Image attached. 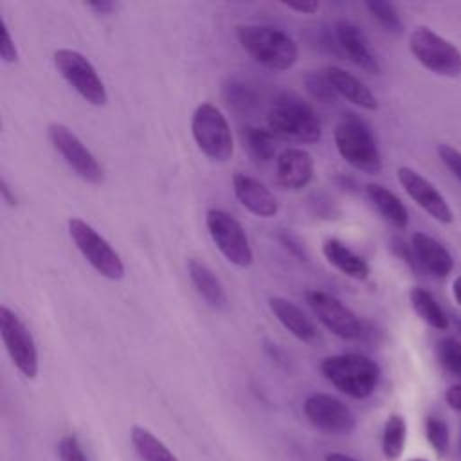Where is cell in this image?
I'll use <instances>...</instances> for the list:
<instances>
[{
	"mask_svg": "<svg viewBox=\"0 0 461 461\" xmlns=\"http://www.w3.org/2000/svg\"><path fill=\"white\" fill-rule=\"evenodd\" d=\"M236 38L241 49L265 68L283 72L297 63V43L292 36L277 27L261 23H241L236 27Z\"/></svg>",
	"mask_w": 461,
	"mask_h": 461,
	"instance_id": "6da1fadb",
	"label": "cell"
},
{
	"mask_svg": "<svg viewBox=\"0 0 461 461\" xmlns=\"http://www.w3.org/2000/svg\"><path fill=\"white\" fill-rule=\"evenodd\" d=\"M268 128L279 139L313 144L321 140L322 128L315 110L294 92L279 94L267 113Z\"/></svg>",
	"mask_w": 461,
	"mask_h": 461,
	"instance_id": "7a4b0ae2",
	"label": "cell"
},
{
	"mask_svg": "<svg viewBox=\"0 0 461 461\" xmlns=\"http://www.w3.org/2000/svg\"><path fill=\"white\" fill-rule=\"evenodd\" d=\"M324 378L349 398L364 400L371 396L380 382V366L360 353H340L322 358Z\"/></svg>",
	"mask_w": 461,
	"mask_h": 461,
	"instance_id": "3957f363",
	"label": "cell"
},
{
	"mask_svg": "<svg viewBox=\"0 0 461 461\" xmlns=\"http://www.w3.org/2000/svg\"><path fill=\"white\" fill-rule=\"evenodd\" d=\"M333 140L339 155L355 169L378 175L382 171V155L378 144L366 124L355 113H344L333 130Z\"/></svg>",
	"mask_w": 461,
	"mask_h": 461,
	"instance_id": "277c9868",
	"label": "cell"
},
{
	"mask_svg": "<svg viewBox=\"0 0 461 461\" xmlns=\"http://www.w3.org/2000/svg\"><path fill=\"white\" fill-rule=\"evenodd\" d=\"M191 135L198 149L211 160L225 162L234 153L229 121L212 103H200L194 108L191 117Z\"/></svg>",
	"mask_w": 461,
	"mask_h": 461,
	"instance_id": "5b68a950",
	"label": "cell"
},
{
	"mask_svg": "<svg viewBox=\"0 0 461 461\" xmlns=\"http://www.w3.org/2000/svg\"><path fill=\"white\" fill-rule=\"evenodd\" d=\"M409 50L420 65L438 76H461V50L430 27L420 25L411 32Z\"/></svg>",
	"mask_w": 461,
	"mask_h": 461,
	"instance_id": "8992f818",
	"label": "cell"
},
{
	"mask_svg": "<svg viewBox=\"0 0 461 461\" xmlns=\"http://www.w3.org/2000/svg\"><path fill=\"white\" fill-rule=\"evenodd\" d=\"M67 227L70 240L97 274L112 281L124 277V263L121 256L88 221L74 216L68 220Z\"/></svg>",
	"mask_w": 461,
	"mask_h": 461,
	"instance_id": "52a82bcc",
	"label": "cell"
},
{
	"mask_svg": "<svg viewBox=\"0 0 461 461\" xmlns=\"http://www.w3.org/2000/svg\"><path fill=\"white\" fill-rule=\"evenodd\" d=\"M54 67L59 76L90 104L104 106L108 103L106 86L90 59L74 49H56L52 52Z\"/></svg>",
	"mask_w": 461,
	"mask_h": 461,
	"instance_id": "ba28073f",
	"label": "cell"
},
{
	"mask_svg": "<svg viewBox=\"0 0 461 461\" xmlns=\"http://www.w3.org/2000/svg\"><path fill=\"white\" fill-rule=\"evenodd\" d=\"M0 333L5 351L14 367L29 380H34L40 371V357L32 333L25 322L9 306H0Z\"/></svg>",
	"mask_w": 461,
	"mask_h": 461,
	"instance_id": "9c48e42d",
	"label": "cell"
},
{
	"mask_svg": "<svg viewBox=\"0 0 461 461\" xmlns=\"http://www.w3.org/2000/svg\"><path fill=\"white\" fill-rule=\"evenodd\" d=\"M205 227L211 240L227 261L240 268H247L254 261V252L241 223L223 209H209L205 212Z\"/></svg>",
	"mask_w": 461,
	"mask_h": 461,
	"instance_id": "30bf717a",
	"label": "cell"
},
{
	"mask_svg": "<svg viewBox=\"0 0 461 461\" xmlns=\"http://www.w3.org/2000/svg\"><path fill=\"white\" fill-rule=\"evenodd\" d=\"M47 137L52 148L63 157V160L74 169L77 176L90 184L103 182L104 173L101 164L68 126L61 122H50L47 128Z\"/></svg>",
	"mask_w": 461,
	"mask_h": 461,
	"instance_id": "8fae6325",
	"label": "cell"
},
{
	"mask_svg": "<svg viewBox=\"0 0 461 461\" xmlns=\"http://www.w3.org/2000/svg\"><path fill=\"white\" fill-rule=\"evenodd\" d=\"M304 301L322 326L333 335L346 340H357L364 335L362 321L335 295L322 290H308Z\"/></svg>",
	"mask_w": 461,
	"mask_h": 461,
	"instance_id": "7c38bea8",
	"label": "cell"
},
{
	"mask_svg": "<svg viewBox=\"0 0 461 461\" xmlns=\"http://www.w3.org/2000/svg\"><path fill=\"white\" fill-rule=\"evenodd\" d=\"M304 416L319 430L333 436H348L357 427L353 411L328 393H312L303 403Z\"/></svg>",
	"mask_w": 461,
	"mask_h": 461,
	"instance_id": "4fadbf2b",
	"label": "cell"
},
{
	"mask_svg": "<svg viewBox=\"0 0 461 461\" xmlns=\"http://www.w3.org/2000/svg\"><path fill=\"white\" fill-rule=\"evenodd\" d=\"M396 176L400 185L405 189V193L436 221L439 223H452L454 214L450 205L447 203L445 196L418 171H414L409 166H400L396 169Z\"/></svg>",
	"mask_w": 461,
	"mask_h": 461,
	"instance_id": "5bb4252c",
	"label": "cell"
},
{
	"mask_svg": "<svg viewBox=\"0 0 461 461\" xmlns=\"http://www.w3.org/2000/svg\"><path fill=\"white\" fill-rule=\"evenodd\" d=\"M333 36L337 47L367 74H380V63L367 45V40L358 25L349 20H337L333 25Z\"/></svg>",
	"mask_w": 461,
	"mask_h": 461,
	"instance_id": "9a60e30c",
	"label": "cell"
},
{
	"mask_svg": "<svg viewBox=\"0 0 461 461\" xmlns=\"http://www.w3.org/2000/svg\"><path fill=\"white\" fill-rule=\"evenodd\" d=\"M315 171L313 157L303 148H286L277 155L276 162V182L283 189L299 191L306 187Z\"/></svg>",
	"mask_w": 461,
	"mask_h": 461,
	"instance_id": "2e32d148",
	"label": "cell"
},
{
	"mask_svg": "<svg viewBox=\"0 0 461 461\" xmlns=\"http://www.w3.org/2000/svg\"><path fill=\"white\" fill-rule=\"evenodd\" d=\"M232 189L238 202L252 214L259 218H272L277 214L279 205L274 193L258 178L245 173H236L232 176Z\"/></svg>",
	"mask_w": 461,
	"mask_h": 461,
	"instance_id": "e0dca14e",
	"label": "cell"
},
{
	"mask_svg": "<svg viewBox=\"0 0 461 461\" xmlns=\"http://www.w3.org/2000/svg\"><path fill=\"white\" fill-rule=\"evenodd\" d=\"M411 247L414 250L416 261L432 276L447 277L452 272L454 259L450 252L432 236L418 230L411 236Z\"/></svg>",
	"mask_w": 461,
	"mask_h": 461,
	"instance_id": "ac0fdd59",
	"label": "cell"
},
{
	"mask_svg": "<svg viewBox=\"0 0 461 461\" xmlns=\"http://www.w3.org/2000/svg\"><path fill=\"white\" fill-rule=\"evenodd\" d=\"M324 74L330 79L331 86L335 88L337 95H342L349 103H353L364 110H369V112L378 108V101H376L375 94L371 92V88L364 81H360L357 76H353L351 72H348L337 65H328L324 68Z\"/></svg>",
	"mask_w": 461,
	"mask_h": 461,
	"instance_id": "d6986e66",
	"label": "cell"
},
{
	"mask_svg": "<svg viewBox=\"0 0 461 461\" xmlns=\"http://www.w3.org/2000/svg\"><path fill=\"white\" fill-rule=\"evenodd\" d=\"M268 308L276 319L301 342H313L317 339V330L306 313L292 301L274 295L268 299Z\"/></svg>",
	"mask_w": 461,
	"mask_h": 461,
	"instance_id": "ffe728a7",
	"label": "cell"
},
{
	"mask_svg": "<svg viewBox=\"0 0 461 461\" xmlns=\"http://www.w3.org/2000/svg\"><path fill=\"white\" fill-rule=\"evenodd\" d=\"M322 254L330 265H333L339 272L344 276L364 281L369 277V265L364 258L355 254L349 247H346L342 241L330 238L322 243Z\"/></svg>",
	"mask_w": 461,
	"mask_h": 461,
	"instance_id": "44dd1931",
	"label": "cell"
},
{
	"mask_svg": "<svg viewBox=\"0 0 461 461\" xmlns=\"http://www.w3.org/2000/svg\"><path fill=\"white\" fill-rule=\"evenodd\" d=\"M187 274L196 292L216 310L227 308V294L216 274L202 261L191 258L187 261Z\"/></svg>",
	"mask_w": 461,
	"mask_h": 461,
	"instance_id": "7402d4cb",
	"label": "cell"
},
{
	"mask_svg": "<svg viewBox=\"0 0 461 461\" xmlns=\"http://www.w3.org/2000/svg\"><path fill=\"white\" fill-rule=\"evenodd\" d=\"M366 194L369 202L376 207L384 220H387L396 229H405L409 225V212L403 202L382 184H367Z\"/></svg>",
	"mask_w": 461,
	"mask_h": 461,
	"instance_id": "603a6c76",
	"label": "cell"
},
{
	"mask_svg": "<svg viewBox=\"0 0 461 461\" xmlns=\"http://www.w3.org/2000/svg\"><path fill=\"white\" fill-rule=\"evenodd\" d=\"M130 441L140 461H178L176 456L151 430L140 425L131 427Z\"/></svg>",
	"mask_w": 461,
	"mask_h": 461,
	"instance_id": "cb8c5ba5",
	"label": "cell"
},
{
	"mask_svg": "<svg viewBox=\"0 0 461 461\" xmlns=\"http://www.w3.org/2000/svg\"><path fill=\"white\" fill-rule=\"evenodd\" d=\"M409 301L414 308V312L434 330L438 331H445L450 326V321L447 317V313L443 312V308L439 306V303L432 297L430 292H427L425 288L414 286L409 292Z\"/></svg>",
	"mask_w": 461,
	"mask_h": 461,
	"instance_id": "d4e9b609",
	"label": "cell"
},
{
	"mask_svg": "<svg viewBox=\"0 0 461 461\" xmlns=\"http://www.w3.org/2000/svg\"><path fill=\"white\" fill-rule=\"evenodd\" d=\"M241 140L252 158L259 162H270L276 157L274 133L259 126H245L241 131Z\"/></svg>",
	"mask_w": 461,
	"mask_h": 461,
	"instance_id": "484cf974",
	"label": "cell"
},
{
	"mask_svg": "<svg viewBox=\"0 0 461 461\" xmlns=\"http://www.w3.org/2000/svg\"><path fill=\"white\" fill-rule=\"evenodd\" d=\"M405 438H407V423L402 414H389L384 425L382 432V452L387 461H396L403 448H405Z\"/></svg>",
	"mask_w": 461,
	"mask_h": 461,
	"instance_id": "4316f807",
	"label": "cell"
},
{
	"mask_svg": "<svg viewBox=\"0 0 461 461\" xmlns=\"http://www.w3.org/2000/svg\"><path fill=\"white\" fill-rule=\"evenodd\" d=\"M223 97L229 104V108L240 112V113H250L258 104L256 92L240 79H229L223 85Z\"/></svg>",
	"mask_w": 461,
	"mask_h": 461,
	"instance_id": "83f0119b",
	"label": "cell"
},
{
	"mask_svg": "<svg viewBox=\"0 0 461 461\" xmlns=\"http://www.w3.org/2000/svg\"><path fill=\"white\" fill-rule=\"evenodd\" d=\"M366 7L384 31H387L391 34L403 32V22L393 4L384 2V0H369V2H366Z\"/></svg>",
	"mask_w": 461,
	"mask_h": 461,
	"instance_id": "f1b7e54d",
	"label": "cell"
},
{
	"mask_svg": "<svg viewBox=\"0 0 461 461\" xmlns=\"http://www.w3.org/2000/svg\"><path fill=\"white\" fill-rule=\"evenodd\" d=\"M304 88L312 95V99L319 103H333L337 99V92L331 86L330 79L324 72H308L304 74Z\"/></svg>",
	"mask_w": 461,
	"mask_h": 461,
	"instance_id": "f546056e",
	"label": "cell"
},
{
	"mask_svg": "<svg viewBox=\"0 0 461 461\" xmlns=\"http://www.w3.org/2000/svg\"><path fill=\"white\" fill-rule=\"evenodd\" d=\"M436 351L441 366L461 378V342L452 337H445L438 342Z\"/></svg>",
	"mask_w": 461,
	"mask_h": 461,
	"instance_id": "4dcf8cb0",
	"label": "cell"
},
{
	"mask_svg": "<svg viewBox=\"0 0 461 461\" xmlns=\"http://www.w3.org/2000/svg\"><path fill=\"white\" fill-rule=\"evenodd\" d=\"M425 434L427 439L430 443V447L434 448V452L441 457L447 454L448 445H450V434H448V427L441 418L436 416H429L425 420Z\"/></svg>",
	"mask_w": 461,
	"mask_h": 461,
	"instance_id": "1f68e13d",
	"label": "cell"
},
{
	"mask_svg": "<svg viewBox=\"0 0 461 461\" xmlns=\"http://www.w3.org/2000/svg\"><path fill=\"white\" fill-rule=\"evenodd\" d=\"M58 456L61 461H88V457L76 436H63L59 439Z\"/></svg>",
	"mask_w": 461,
	"mask_h": 461,
	"instance_id": "d6a6232c",
	"label": "cell"
},
{
	"mask_svg": "<svg viewBox=\"0 0 461 461\" xmlns=\"http://www.w3.org/2000/svg\"><path fill=\"white\" fill-rule=\"evenodd\" d=\"M438 157L443 162V166L461 182V151L452 148L450 144H439Z\"/></svg>",
	"mask_w": 461,
	"mask_h": 461,
	"instance_id": "836d02e7",
	"label": "cell"
},
{
	"mask_svg": "<svg viewBox=\"0 0 461 461\" xmlns=\"http://www.w3.org/2000/svg\"><path fill=\"white\" fill-rule=\"evenodd\" d=\"M2 38H0V56L4 63H16L18 61V50L14 45V40L11 36V31L7 27V22L2 18Z\"/></svg>",
	"mask_w": 461,
	"mask_h": 461,
	"instance_id": "e575fe53",
	"label": "cell"
},
{
	"mask_svg": "<svg viewBox=\"0 0 461 461\" xmlns=\"http://www.w3.org/2000/svg\"><path fill=\"white\" fill-rule=\"evenodd\" d=\"M277 240H279V243L285 247V250H286L288 254H292L294 258H297L299 261H306V259H308L303 243H301L299 238H297L295 234H292L290 230H281V232H277Z\"/></svg>",
	"mask_w": 461,
	"mask_h": 461,
	"instance_id": "d590c367",
	"label": "cell"
},
{
	"mask_svg": "<svg viewBox=\"0 0 461 461\" xmlns=\"http://www.w3.org/2000/svg\"><path fill=\"white\" fill-rule=\"evenodd\" d=\"M389 247H391V252H393L396 258H400L409 268L416 270L418 261H416V256H414L412 247H411L407 241H403L402 238H393Z\"/></svg>",
	"mask_w": 461,
	"mask_h": 461,
	"instance_id": "8d00e7d4",
	"label": "cell"
},
{
	"mask_svg": "<svg viewBox=\"0 0 461 461\" xmlns=\"http://www.w3.org/2000/svg\"><path fill=\"white\" fill-rule=\"evenodd\" d=\"M445 402L448 403V407H452L454 411L461 412V384H454V385L447 387Z\"/></svg>",
	"mask_w": 461,
	"mask_h": 461,
	"instance_id": "74e56055",
	"label": "cell"
},
{
	"mask_svg": "<svg viewBox=\"0 0 461 461\" xmlns=\"http://www.w3.org/2000/svg\"><path fill=\"white\" fill-rule=\"evenodd\" d=\"M86 7L92 9L95 14H110L113 9H117V4L110 0H101V2H88Z\"/></svg>",
	"mask_w": 461,
	"mask_h": 461,
	"instance_id": "f35d334b",
	"label": "cell"
},
{
	"mask_svg": "<svg viewBox=\"0 0 461 461\" xmlns=\"http://www.w3.org/2000/svg\"><path fill=\"white\" fill-rule=\"evenodd\" d=\"M290 11H295L299 14H313L319 11V2H306V4H285Z\"/></svg>",
	"mask_w": 461,
	"mask_h": 461,
	"instance_id": "ab89813d",
	"label": "cell"
},
{
	"mask_svg": "<svg viewBox=\"0 0 461 461\" xmlns=\"http://www.w3.org/2000/svg\"><path fill=\"white\" fill-rule=\"evenodd\" d=\"M0 193H2V198H4V202H5L7 205H11V207L16 205V194L11 193V187H9V184H7L5 178H2V182H0Z\"/></svg>",
	"mask_w": 461,
	"mask_h": 461,
	"instance_id": "60d3db41",
	"label": "cell"
},
{
	"mask_svg": "<svg viewBox=\"0 0 461 461\" xmlns=\"http://www.w3.org/2000/svg\"><path fill=\"white\" fill-rule=\"evenodd\" d=\"M324 461H358V459H355L351 456H346L342 452H330V454H326Z\"/></svg>",
	"mask_w": 461,
	"mask_h": 461,
	"instance_id": "b9f144b4",
	"label": "cell"
},
{
	"mask_svg": "<svg viewBox=\"0 0 461 461\" xmlns=\"http://www.w3.org/2000/svg\"><path fill=\"white\" fill-rule=\"evenodd\" d=\"M452 295H454L456 303L461 306V274L452 283Z\"/></svg>",
	"mask_w": 461,
	"mask_h": 461,
	"instance_id": "7bdbcfd3",
	"label": "cell"
},
{
	"mask_svg": "<svg viewBox=\"0 0 461 461\" xmlns=\"http://www.w3.org/2000/svg\"><path fill=\"white\" fill-rule=\"evenodd\" d=\"M454 326H456V330H457V333L461 335V319L459 317H456L454 319Z\"/></svg>",
	"mask_w": 461,
	"mask_h": 461,
	"instance_id": "ee69618b",
	"label": "cell"
},
{
	"mask_svg": "<svg viewBox=\"0 0 461 461\" xmlns=\"http://www.w3.org/2000/svg\"><path fill=\"white\" fill-rule=\"evenodd\" d=\"M409 461H429V459H423V457H412V459H409Z\"/></svg>",
	"mask_w": 461,
	"mask_h": 461,
	"instance_id": "f6af8a7d",
	"label": "cell"
},
{
	"mask_svg": "<svg viewBox=\"0 0 461 461\" xmlns=\"http://www.w3.org/2000/svg\"><path fill=\"white\" fill-rule=\"evenodd\" d=\"M459 448H461V441H459Z\"/></svg>",
	"mask_w": 461,
	"mask_h": 461,
	"instance_id": "bcb514c9",
	"label": "cell"
}]
</instances>
